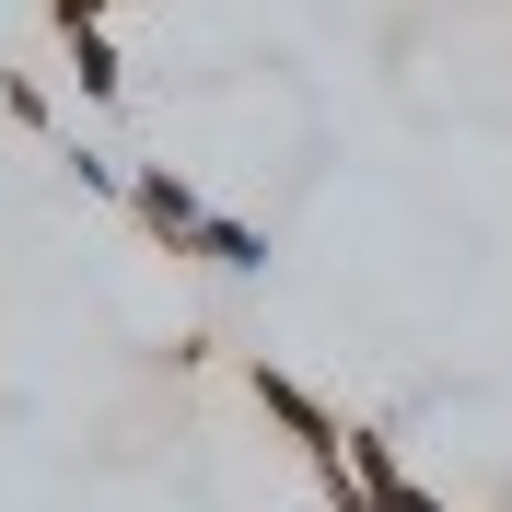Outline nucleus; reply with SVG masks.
<instances>
[{
  "instance_id": "5",
  "label": "nucleus",
  "mask_w": 512,
  "mask_h": 512,
  "mask_svg": "<svg viewBox=\"0 0 512 512\" xmlns=\"http://www.w3.org/2000/svg\"><path fill=\"white\" fill-rule=\"evenodd\" d=\"M0 105H12L24 128H59V117H47V82H24V70H0Z\"/></svg>"
},
{
  "instance_id": "3",
  "label": "nucleus",
  "mask_w": 512,
  "mask_h": 512,
  "mask_svg": "<svg viewBox=\"0 0 512 512\" xmlns=\"http://www.w3.org/2000/svg\"><path fill=\"white\" fill-rule=\"evenodd\" d=\"M47 24H59L70 70H82V94L117 105V94H128V70H117V35H105V0H47Z\"/></svg>"
},
{
  "instance_id": "1",
  "label": "nucleus",
  "mask_w": 512,
  "mask_h": 512,
  "mask_svg": "<svg viewBox=\"0 0 512 512\" xmlns=\"http://www.w3.org/2000/svg\"><path fill=\"white\" fill-rule=\"evenodd\" d=\"M128 222L152 233V245H175V256H198V233H210V198L175 175V163H128Z\"/></svg>"
},
{
  "instance_id": "2",
  "label": "nucleus",
  "mask_w": 512,
  "mask_h": 512,
  "mask_svg": "<svg viewBox=\"0 0 512 512\" xmlns=\"http://www.w3.org/2000/svg\"><path fill=\"white\" fill-rule=\"evenodd\" d=\"M245 384H256V408L280 419V431H291V443H303V454H315V466H338V454H350V419L326 408V396H303V384H291L280 361H256Z\"/></svg>"
},
{
  "instance_id": "6",
  "label": "nucleus",
  "mask_w": 512,
  "mask_h": 512,
  "mask_svg": "<svg viewBox=\"0 0 512 512\" xmlns=\"http://www.w3.org/2000/svg\"><path fill=\"white\" fill-rule=\"evenodd\" d=\"M315 478H326V512H373V489L350 478V454H338V466H315Z\"/></svg>"
},
{
  "instance_id": "4",
  "label": "nucleus",
  "mask_w": 512,
  "mask_h": 512,
  "mask_svg": "<svg viewBox=\"0 0 512 512\" xmlns=\"http://www.w3.org/2000/svg\"><path fill=\"white\" fill-rule=\"evenodd\" d=\"M350 478L373 489V512H443V501H431V489L408 478V466H396V443H384L373 419H350Z\"/></svg>"
}]
</instances>
